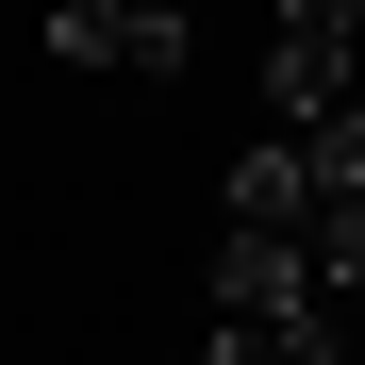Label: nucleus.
Returning <instances> with one entry per match:
<instances>
[{
    "label": "nucleus",
    "mask_w": 365,
    "mask_h": 365,
    "mask_svg": "<svg viewBox=\"0 0 365 365\" xmlns=\"http://www.w3.org/2000/svg\"><path fill=\"white\" fill-rule=\"evenodd\" d=\"M200 365H332V282L299 232H232L216 250V332Z\"/></svg>",
    "instance_id": "obj_1"
},
{
    "label": "nucleus",
    "mask_w": 365,
    "mask_h": 365,
    "mask_svg": "<svg viewBox=\"0 0 365 365\" xmlns=\"http://www.w3.org/2000/svg\"><path fill=\"white\" fill-rule=\"evenodd\" d=\"M266 100L282 116L365 100V0H266Z\"/></svg>",
    "instance_id": "obj_2"
},
{
    "label": "nucleus",
    "mask_w": 365,
    "mask_h": 365,
    "mask_svg": "<svg viewBox=\"0 0 365 365\" xmlns=\"http://www.w3.org/2000/svg\"><path fill=\"white\" fill-rule=\"evenodd\" d=\"M50 50H67V67H133V83H166L182 50H200V0H50Z\"/></svg>",
    "instance_id": "obj_3"
},
{
    "label": "nucleus",
    "mask_w": 365,
    "mask_h": 365,
    "mask_svg": "<svg viewBox=\"0 0 365 365\" xmlns=\"http://www.w3.org/2000/svg\"><path fill=\"white\" fill-rule=\"evenodd\" d=\"M232 232H316V166H299V133H250V150H232Z\"/></svg>",
    "instance_id": "obj_4"
},
{
    "label": "nucleus",
    "mask_w": 365,
    "mask_h": 365,
    "mask_svg": "<svg viewBox=\"0 0 365 365\" xmlns=\"http://www.w3.org/2000/svg\"><path fill=\"white\" fill-rule=\"evenodd\" d=\"M299 250H316V282H332V316H349V299H365V200H332L316 232H299Z\"/></svg>",
    "instance_id": "obj_5"
}]
</instances>
